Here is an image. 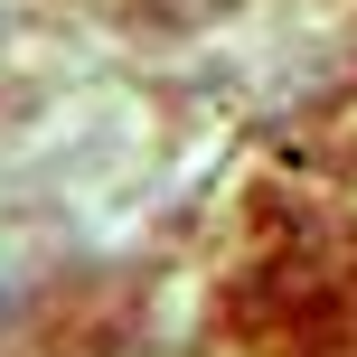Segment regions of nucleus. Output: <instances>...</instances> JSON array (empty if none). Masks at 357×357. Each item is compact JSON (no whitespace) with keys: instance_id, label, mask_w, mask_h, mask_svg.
I'll list each match as a JSON object with an SVG mask.
<instances>
[{"instance_id":"nucleus-1","label":"nucleus","mask_w":357,"mask_h":357,"mask_svg":"<svg viewBox=\"0 0 357 357\" xmlns=\"http://www.w3.org/2000/svg\"><path fill=\"white\" fill-rule=\"evenodd\" d=\"M226 320L245 357H357V216L301 235Z\"/></svg>"}]
</instances>
